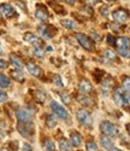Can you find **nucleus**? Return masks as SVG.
Segmentation results:
<instances>
[{"instance_id":"obj_1","label":"nucleus","mask_w":130,"mask_h":151,"mask_svg":"<svg viewBox=\"0 0 130 151\" xmlns=\"http://www.w3.org/2000/svg\"><path fill=\"white\" fill-rule=\"evenodd\" d=\"M114 46L117 47V52L122 57H130V40L125 36H121L116 39Z\"/></svg>"},{"instance_id":"obj_2","label":"nucleus","mask_w":130,"mask_h":151,"mask_svg":"<svg viewBox=\"0 0 130 151\" xmlns=\"http://www.w3.org/2000/svg\"><path fill=\"white\" fill-rule=\"evenodd\" d=\"M113 99L121 106H130V94L124 88H117L113 93Z\"/></svg>"},{"instance_id":"obj_3","label":"nucleus","mask_w":130,"mask_h":151,"mask_svg":"<svg viewBox=\"0 0 130 151\" xmlns=\"http://www.w3.org/2000/svg\"><path fill=\"white\" fill-rule=\"evenodd\" d=\"M100 131L105 135H109V137H114V135H117V133H118L117 127L110 121H102L100 123Z\"/></svg>"},{"instance_id":"obj_4","label":"nucleus","mask_w":130,"mask_h":151,"mask_svg":"<svg viewBox=\"0 0 130 151\" xmlns=\"http://www.w3.org/2000/svg\"><path fill=\"white\" fill-rule=\"evenodd\" d=\"M49 105H51V109H52V111L54 112L56 116H58V117L61 119V120H68L69 112L66 111V109H65L64 106L59 105L57 102H54V100H52Z\"/></svg>"},{"instance_id":"obj_5","label":"nucleus","mask_w":130,"mask_h":151,"mask_svg":"<svg viewBox=\"0 0 130 151\" xmlns=\"http://www.w3.org/2000/svg\"><path fill=\"white\" fill-rule=\"evenodd\" d=\"M76 39L79 41V44L84 48L87 51H93L94 50V42L89 39V37L84 34H81V33H77L76 34Z\"/></svg>"},{"instance_id":"obj_6","label":"nucleus","mask_w":130,"mask_h":151,"mask_svg":"<svg viewBox=\"0 0 130 151\" xmlns=\"http://www.w3.org/2000/svg\"><path fill=\"white\" fill-rule=\"evenodd\" d=\"M18 132L24 137V138H29L33 134V124L29 122H19L17 126Z\"/></svg>"},{"instance_id":"obj_7","label":"nucleus","mask_w":130,"mask_h":151,"mask_svg":"<svg viewBox=\"0 0 130 151\" xmlns=\"http://www.w3.org/2000/svg\"><path fill=\"white\" fill-rule=\"evenodd\" d=\"M76 116H77V120H79L82 124L90 126V123H92V116H90V114L86 109H80L79 111H77Z\"/></svg>"},{"instance_id":"obj_8","label":"nucleus","mask_w":130,"mask_h":151,"mask_svg":"<svg viewBox=\"0 0 130 151\" xmlns=\"http://www.w3.org/2000/svg\"><path fill=\"white\" fill-rule=\"evenodd\" d=\"M112 17H113L114 22H117V23H124L129 18V15H128L126 10L118 9V10H116L113 14H112Z\"/></svg>"},{"instance_id":"obj_9","label":"nucleus","mask_w":130,"mask_h":151,"mask_svg":"<svg viewBox=\"0 0 130 151\" xmlns=\"http://www.w3.org/2000/svg\"><path fill=\"white\" fill-rule=\"evenodd\" d=\"M16 116H17V120L19 122H30V112L27 110V109H17L16 111Z\"/></svg>"},{"instance_id":"obj_10","label":"nucleus","mask_w":130,"mask_h":151,"mask_svg":"<svg viewBox=\"0 0 130 151\" xmlns=\"http://www.w3.org/2000/svg\"><path fill=\"white\" fill-rule=\"evenodd\" d=\"M0 12H1L6 18H11V17H14L16 15V11L14 10V7H12L10 4H1L0 5Z\"/></svg>"},{"instance_id":"obj_11","label":"nucleus","mask_w":130,"mask_h":151,"mask_svg":"<svg viewBox=\"0 0 130 151\" xmlns=\"http://www.w3.org/2000/svg\"><path fill=\"white\" fill-rule=\"evenodd\" d=\"M35 17L40 21H46L48 19V11L44 5H37L36 12H35Z\"/></svg>"},{"instance_id":"obj_12","label":"nucleus","mask_w":130,"mask_h":151,"mask_svg":"<svg viewBox=\"0 0 130 151\" xmlns=\"http://www.w3.org/2000/svg\"><path fill=\"white\" fill-rule=\"evenodd\" d=\"M25 67H27V70L33 75V76H35V78H39V76L41 75V73H42V71H41V68L39 67V65H36L35 63L28 62Z\"/></svg>"},{"instance_id":"obj_13","label":"nucleus","mask_w":130,"mask_h":151,"mask_svg":"<svg viewBox=\"0 0 130 151\" xmlns=\"http://www.w3.org/2000/svg\"><path fill=\"white\" fill-rule=\"evenodd\" d=\"M79 90L82 92V93H89L92 91V83H90L88 80L83 79L80 81V85H79Z\"/></svg>"},{"instance_id":"obj_14","label":"nucleus","mask_w":130,"mask_h":151,"mask_svg":"<svg viewBox=\"0 0 130 151\" xmlns=\"http://www.w3.org/2000/svg\"><path fill=\"white\" fill-rule=\"evenodd\" d=\"M24 40L27 42H29V44H33L34 46H41V41L39 40L34 34H31V33L24 34Z\"/></svg>"},{"instance_id":"obj_15","label":"nucleus","mask_w":130,"mask_h":151,"mask_svg":"<svg viewBox=\"0 0 130 151\" xmlns=\"http://www.w3.org/2000/svg\"><path fill=\"white\" fill-rule=\"evenodd\" d=\"M70 142H71L72 146H80L82 143V138L77 132H72L70 134Z\"/></svg>"},{"instance_id":"obj_16","label":"nucleus","mask_w":130,"mask_h":151,"mask_svg":"<svg viewBox=\"0 0 130 151\" xmlns=\"http://www.w3.org/2000/svg\"><path fill=\"white\" fill-rule=\"evenodd\" d=\"M76 99H77V102L81 103V104L84 105V106H92V105H93V100L90 99L89 97H87V96L80 94V96H77Z\"/></svg>"},{"instance_id":"obj_17","label":"nucleus","mask_w":130,"mask_h":151,"mask_svg":"<svg viewBox=\"0 0 130 151\" xmlns=\"http://www.w3.org/2000/svg\"><path fill=\"white\" fill-rule=\"evenodd\" d=\"M10 75L16 81H18V82H22L24 80V75H23V73H22L21 69H14V70H11L10 71Z\"/></svg>"},{"instance_id":"obj_18","label":"nucleus","mask_w":130,"mask_h":151,"mask_svg":"<svg viewBox=\"0 0 130 151\" xmlns=\"http://www.w3.org/2000/svg\"><path fill=\"white\" fill-rule=\"evenodd\" d=\"M100 143H101L102 147H105L106 150H112L113 149V143L111 142V139L109 137H101L100 138Z\"/></svg>"},{"instance_id":"obj_19","label":"nucleus","mask_w":130,"mask_h":151,"mask_svg":"<svg viewBox=\"0 0 130 151\" xmlns=\"http://www.w3.org/2000/svg\"><path fill=\"white\" fill-rule=\"evenodd\" d=\"M59 147L61 151H72V144L69 143L66 139H60L59 140Z\"/></svg>"},{"instance_id":"obj_20","label":"nucleus","mask_w":130,"mask_h":151,"mask_svg":"<svg viewBox=\"0 0 130 151\" xmlns=\"http://www.w3.org/2000/svg\"><path fill=\"white\" fill-rule=\"evenodd\" d=\"M37 30L41 34L42 37H45V39H51V34L48 33V27L47 26H39Z\"/></svg>"},{"instance_id":"obj_21","label":"nucleus","mask_w":130,"mask_h":151,"mask_svg":"<svg viewBox=\"0 0 130 151\" xmlns=\"http://www.w3.org/2000/svg\"><path fill=\"white\" fill-rule=\"evenodd\" d=\"M33 94H34L35 100H36V102H39V103L42 104L45 100H46V94H45L44 92H41V91H35Z\"/></svg>"},{"instance_id":"obj_22","label":"nucleus","mask_w":130,"mask_h":151,"mask_svg":"<svg viewBox=\"0 0 130 151\" xmlns=\"http://www.w3.org/2000/svg\"><path fill=\"white\" fill-rule=\"evenodd\" d=\"M10 60H11V63H12V64H14L17 69H21L22 68V62H21V59L17 57V56H15V55H11L10 56Z\"/></svg>"},{"instance_id":"obj_23","label":"nucleus","mask_w":130,"mask_h":151,"mask_svg":"<svg viewBox=\"0 0 130 151\" xmlns=\"http://www.w3.org/2000/svg\"><path fill=\"white\" fill-rule=\"evenodd\" d=\"M44 147L46 151H56V145L51 139H46L44 142Z\"/></svg>"},{"instance_id":"obj_24","label":"nucleus","mask_w":130,"mask_h":151,"mask_svg":"<svg viewBox=\"0 0 130 151\" xmlns=\"http://www.w3.org/2000/svg\"><path fill=\"white\" fill-rule=\"evenodd\" d=\"M61 26H64L66 29H75L76 28V23L72 19H63L61 21Z\"/></svg>"},{"instance_id":"obj_25","label":"nucleus","mask_w":130,"mask_h":151,"mask_svg":"<svg viewBox=\"0 0 130 151\" xmlns=\"http://www.w3.org/2000/svg\"><path fill=\"white\" fill-rule=\"evenodd\" d=\"M46 124L48 126L49 128H53V127H56L57 121H56V119L52 116V115H47L46 116Z\"/></svg>"},{"instance_id":"obj_26","label":"nucleus","mask_w":130,"mask_h":151,"mask_svg":"<svg viewBox=\"0 0 130 151\" xmlns=\"http://www.w3.org/2000/svg\"><path fill=\"white\" fill-rule=\"evenodd\" d=\"M9 86H10L9 78H6L5 75H0V87H1V88H7Z\"/></svg>"},{"instance_id":"obj_27","label":"nucleus","mask_w":130,"mask_h":151,"mask_svg":"<svg viewBox=\"0 0 130 151\" xmlns=\"http://www.w3.org/2000/svg\"><path fill=\"white\" fill-rule=\"evenodd\" d=\"M86 147H87V151H99L98 145L94 142H87Z\"/></svg>"},{"instance_id":"obj_28","label":"nucleus","mask_w":130,"mask_h":151,"mask_svg":"<svg viewBox=\"0 0 130 151\" xmlns=\"http://www.w3.org/2000/svg\"><path fill=\"white\" fill-rule=\"evenodd\" d=\"M59 94H60V98H61V100L64 102V104H69L71 102V98L69 97V94L66 92H60Z\"/></svg>"},{"instance_id":"obj_29","label":"nucleus","mask_w":130,"mask_h":151,"mask_svg":"<svg viewBox=\"0 0 130 151\" xmlns=\"http://www.w3.org/2000/svg\"><path fill=\"white\" fill-rule=\"evenodd\" d=\"M123 88L130 94V78H124V80H123Z\"/></svg>"},{"instance_id":"obj_30","label":"nucleus","mask_w":130,"mask_h":151,"mask_svg":"<svg viewBox=\"0 0 130 151\" xmlns=\"http://www.w3.org/2000/svg\"><path fill=\"white\" fill-rule=\"evenodd\" d=\"M34 55L37 56L39 58H42V56H44V51H42L41 46H35V47H34Z\"/></svg>"},{"instance_id":"obj_31","label":"nucleus","mask_w":130,"mask_h":151,"mask_svg":"<svg viewBox=\"0 0 130 151\" xmlns=\"http://www.w3.org/2000/svg\"><path fill=\"white\" fill-rule=\"evenodd\" d=\"M105 57L109 59V60H114V58H116V55L111 51V50H106L105 51Z\"/></svg>"},{"instance_id":"obj_32","label":"nucleus","mask_w":130,"mask_h":151,"mask_svg":"<svg viewBox=\"0 0 130 151\" xmlns=\"http://www.w3.org/2000/svg\"><path fill=\"white\" fill-rule=\"evenodd\" d=\"M112 85H113V81L111 79H107V80H105V81L102 82V88H107L109 90Z\"/></svg>"},{"instance_id":"obj_33","label":"nucleus","mask_w":130,"mask_h":151,"mask_svg":"<svg viewBox=\"0 0 130 151\" xmlns=\"http://www.w3.org/2000/svg\"><path fill=\"white\" fill-rule=\"evenodd\" d=\"M53 82L58 86H63V82H61V78L59 76V75H54L53 76Z\"/></svg>"},{"instance_id":"obj_34","label":"nucleus","mask_w":130,"mask_h":151,"mask_svg":"<svg viewBox=\"0 0 130 151\" xmlns=\"http://www.w3.org/2000/svg\"><path fill=\"white\" fill-rule=\"evenodd\" d=\"M6 100H7V94H6L4 91L0 90V103L6 102Z\"/></svg>"},{"instance_id":"obj_35","label":"nucleus","mask_w":130,"mask_h":151,"mask_svg":"<svg viewBox=\"0 0 130 151\" xmlns=\"http://www.w3.org/2000/svg\"><path fill=\"white\" fill-rule=\"evenodd\" d=\"M107 42H109V45H114L116 44V39L112 36V35H107Z\"/></svg>"},{"instance_id":"obj_36","label":"nucleus","mask_w":130,"mask_h":151,"mask_svg":"<svg viewBox=\"0 0 130 151\" xmlns=\"http://www.w3.org/2000/svg\"><path fill=\"white\" fill-rule=\"evenodd\" d=\"M4 68H7V63L3 59H0V69H4Z\"/></svg>"},{"instance_id":"obj_37","label":"nucleus","mask_w":130,"mask_h":151,"mask_svg":"<svg viewBox=\"0 0 130 151\" xmlns=\"http://www.w3.org/2000/svg\"><path fill=\"white\" fill-rule=\"evenodd\" d=\"M23 151H33V149L29 144H24L23 145Z\"/></svg>"},{"instance_id":"obj_38","label":"nucleus","mask_w":130,"mask_h":151,"mask_svg":"<svg viewBox=\"0 0 130 151\" xmlns=\"http://www.w3.org/2000/svg\"><path fill=\"white\" fill-rule=\"evenodd\" d=\"M90 36L94 37V40H95V41H100V36H99L96 33H92V34H90Z\"/></svg>"},{"instance_id":"obj_39","label":"nucleus","mask_w":130,"mask_h":151,"mask_svg":"<svg viewBox=\"0 0 130 151\" xmlns=\"http://www.w3.org/2000/svg\"><path fill=\"white\" fill-rule=\"evenodd\" d=\"M109 9L107 7H101V14L104 15V16H107L109 15V11H107Z\"/></svg>"},{"instance_id":"obj_40","label":"nucleus","mask_w":130,"mask_h":151,"mask_svg":"<svg viewBox=\"0 0 130 151\" xmlns=\"http://www.w3.org/2000/svg\"><path fill=\"white\" fill-rule=\"evenodd\" d=\"M65 3L69 4V5H74L76 3V0H65Z\"/></svg>"},{"instance_id":"obj_41","label":"nucleus","mask_w":130,"mask_h":151,"mask_svg":"<svg viewBox=\"0 0 130 151\" xmlns=\"http://www.w3.org/2000/svg\"><path fill=\"white\" fill-rule=\"evenodd\" d=\"M126 131H128V133L130 135V124H126Z\"/></svg>"},{"instance_id":"obj_42","label":"nucleus","mask_w":130,"mask_h":151,"mask_svg":"<svg viewBox=\"0 0 130 151\" xmlns=\"http://www.w3.org/2000/svg\"><path fill=\"white\" fill-rule=\"evenodd\" d=\"M112 151H121V150H118V149H112Z\"/></svg>"},{"instance_id":"obj_43","label":"nucleus","mask_w":130,"mask_h":151,"mask_svg":"<svg viewBox=\"0 0 130 151\" xmlns=\"http://www.w3.org/2000/svg\"><path fill=\"white\" fill-rule=\"evenodd\" d=\"M0 19H1V12H0Z\"/></svg>"},{"instance_id":"obj_44","label":"nucleus","mask_w":130,"mask_h":151,"mask_svg":"<svg viewBox=\"0 0 130 151\" xmlns=\"http://www.w3.org/2000/svg\"><path fill=\"white\" fill-rule=\"evenodd\" d=\"M1 52H3V51H1V48H0V55H1Z\"/></svg>"},{"instance_id":"obj_45","label":"nucleus","mask_w":130,"mask_h":151,"mask_svg":"<svg viewBox=\"0 0 130 151\" xmlns=\"http://www.w3.org/2000/svg\"><path fill=\"white\" fill-rule=\"evenodd\" d=\"M109 1H114V0H109Z\"/></svg>"},{"instance_id":"obj_46","label":"nucleus","mask_w":130,"mask_h":151,"mask_svg":"<svg viewBox=\"0 0 130 151\" xmlns=\"http://www.w3.org/2000/svg\"><path fill=\"white\" fill-rule=\"evenodd\" d=\"M0 34H1V30H0Z\"/></svg>"},{"instance_id":"obj_47","label":"nucleus","mask_w":130,"mask_h":151,"mask_svg":"<svg viewBox=\"0 0 130 151\" xmlns=\"http://www.w3.org/2000/svg\"><path fill=\"white\" fill-rule=\"evenodd\" d=\"M3 151H5V150H3Z\"/></svg>"}]
</instances>
